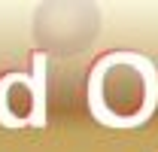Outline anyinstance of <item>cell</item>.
Here are the masks:
<instances>
[{
	"instance_id": "cell-2",
	"label": "cell",
	"mask_w": 158,
	"mask_h": 152,
	"mask_svg": "<svg viewBox=\"0 0 158 152\" xmlns=\"http://www.w3.org/2000/svg\"><path fill=\"white\" fill-rule=\"evenodd\" d=\"M43 55H34V73H6L0 79V125L3 128H43L46 125V70Z\"/></svg>"
},
{
	"instance_id": "cell-1",
	"label": "cell",
	"mask_w": 158,
	"mask_h": 152,
	"mask_svg": "<svg viewBox=\"0 0 158 152\" xmlns=\"http://www.w3.org/2000/svg\"><path fill=\"white\" fill-rule=\"evenodd\" d=\"M88 107L106 128H140L158 110V67L140 52H106L88 73Z\"/></svg>"
}]
</instances>
